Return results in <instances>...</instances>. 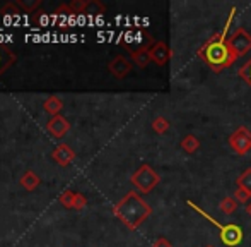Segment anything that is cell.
Segmentation results:
<instances>
[{"label": "cell", "instance_id": "cell-11", "mask_svg": "<svg viewBox=\"0 0 251 247\" xmlns=\"http://www.w3.org/2000/svg\"><path fill=\"white\" fill-rule=\"evenodd\" d=\"M14 62H16V55H14V52L10 50V48L2 47V45H0V76H2V74L5 72V70L9 69Z\"/></svg>", "mask_w": 251, "mask_h": 247}, {"label": "cell", "instance_id": "cell-29", "mask_svg": "<svg viewBox=\"0 0 251 247\" xmlns=\"http://www.w3.org/2000/svg\"><path fill=\"white\" fill-rule=\"evenodd\" d=\"M205 247H214V246H205Z\"/></svg>", "mask_w": 251, "mask_h": 247}, {"label": "cell", "instance_id": "cell-1", "mask_svg": "<svg viewBox=\"0 0 251 247\" xmlns=\"http://www.w3.org/2000/svg\"><path fill=\"white\" fill-rule=\"evenodd\" d=\"M234 14H236V7H232L231 14H229L227 21H226V24L222 26V30L212 34V36L199 48V52H197L199 59L212 70V72H222L224 69L231 67L232 63L236 62V59H238L232 54L231 47H229V36H227Z\"/></svg>", "mask_w": 251, "mask_h": 247}, {"label": "cell", "instance_id": "cell-10", "mask_svg": "<svg viewBox=\"0 0 251 247\" xmlns=\"http://www.w3.org/2000/svg\"><path fill=\"white\" fill-rule=\"evenodd\" d=\"M51 156L60 167H69V165L75 160V151H74L69 144H58V146L53 150Z\"/></svg>", "mask_w": 251, "mask_h": 247}, {"label": "cell", "instance_id": "cell-22", "mask_svg": "<svg viewBox=\"0 0 251 247\" xmlns=\"http://www.w3.org/2000/svg\"><path fill=\"white\" fill-rule=\"evenodd\" d=\"M234 197L238 203H243V204H248L251 201V192H248V190H245L243 187H238L236 185V190H234Z\"/></svg>", "mask_w": 251, "mask_h": 247}, {"label": "cell", "instance_id": "cell-15", "mask_svg": "<svg viewBox=\"0 0 251 247\" xmlns=\"http://www.w3.org/2000/svg\"><path fill=\"white\" fill-rule=\"evenodd\" d=\"M40 182H41V179L31 170H27L26 174L21 177V185H23L26 190H34L38 185H40Z\"/></svg>", "mask_w": 251, "mask_h": 247}, {"label": "cell", "instance_id": "cell-2", "mask_svg": "<svg viewBox=\"0 0 251 247\" xmlns=\"http://www.w3.org/2000/svg\"><path fill=\"white\" fill-rule=\"evenodd\" d=\"M113 215L122 220V223L130 230H137L144 221L152 215V208L146 199L140 197L139 192L130 190L123 196L113 208Z\"/></svg>", "mask_w": 251, "mask_h": 247}, {"label": "cell", "instance_id": "cell-14", "mask_svg": "<svg viewBox=\"0 0 251 247\" xmlns=\"http://www.w3.org/2000/svg\"><path fill=\"white\" fill-rule=\"evenodd\" d=\"M62 107H63L62 100H60V98H56V96L47 98V100H45V103H43L45 112H47L48 115H51V117H55V115H60V110H62Z\"/></svg>", "mask_w": 251, "mask_h": 247}, {"label": "cell", "instance_id": "cell-20", "mask_svg": "<svg viewBox=\"0 0 251 247\" xmlns=\"http://www.w3.org/2000/svg\"><path fill=\"white\" fill-rule=\"evenodd\" d=\"M16 3L24 12H33L34 9H38L41 5V0H16Z\"/></svg>", "mask_w": 251, "mask_h": 247}, {"label": "cell", "instance_id": "cell-5", "mask_svg": "<svg viewBox=\"0 0 251 247\" xmlns=\"http://www.w3.org/2000/svg\"><path fill=\"white\" fill-rule=\"evenodd\" d=\"M227 144L236 154H239V156L248 154L251 151V130L245 125L238 127V129L229 136Z\"/></svg>", "mask_w": 251, "mask_h": 247}, {"label": "cell", "instance_id": "cell-26", "mask_svg": "<svg viewBox=\"0 0 251 247\" xmlns=\"http://www.w3.org/2000/svg\"><path fill=\"white\" fill-rule=\"evenodd\" d=\"M12 14V16H17V14H21V10H19V7H17V3L14 2V3H5L3 5V9H2V14Z\"/></svg>", "mask_w": 251, "mask_h": 247}, {"label": "cell", "instance_id": "cell-7", "mask_svg": "<svg viewBox=\"0 0 251 247\" xmlns=\"http://www.w3.org/2000/svg\"><path fill=\"white\" fill-rule=\"evenodd\" d=\"M149 54L152 62H155L157 65H166L173 57V50L166 41H155L154 45L149 48Z\"/></svg>", "mask_w": 251, "mask_h": 247}, {"label": "cell", "instance_id": "cell-13", "mask_svg": "<svg viewBox=\"0 0 251 247\" xmlns=\"http://www.w3.org/2000/svg\"><path fill=\"white\" fill-rule=\"evenodd\" d=\"M130 57H132L133 63H135L137 67H140V69H146V67L149 65V62H152L151 54H149V48L132 52V54H130Z\"/></svg>", "mask_w": 251, "mask_h": 247}, {"label": "cell", "instance_id": "cell-8", "mask_svg": "<svg viewBox=\"0 0 251 247\" xmlns=\"http://www.w3.org/2000/svg\"><path fill=\"white\" fill-rule=\"evenodd\" d=\"M108 69L115 77L123 79V77H126L130 72H132L133 65H132V62H130L128 59H125L123 55H118V57H115L111 62L108 63Z\"/></svg>", "mask_w": 251, "mask_h": 247}, {"label": "cell", "instance_id": "cell-25", "mask_svg": "<svg viewBox=\"0 0 251 247\" xmlns=\"http://www.w3.org/2000/svg\"><path fill=\"white\" fill-rule=\"evenodd\" d=\"M87 206V199L84 194L75 192V201H74V210H84Z\"/></svg>", "mask_w": 251, "mask_h": 247}, {"label": "cell", "instance_id": "cell-23", "mask_svg": "<svg viewBox=\"0 0 251 247\" xmlns=\"http://www.w3.org/2000/svg\"><path fill=\"white\" fill-rule=\"evenodd\" d=\"M58 201L65 208H74V201H75V192H72V190H65V192L60 194Z\"/></svg>", "mask_w": 251, "mask_h": 247}, {"label": "cell", "instance_id": "cell-21", "mask_svg": "<svg viewBox=\"0 0 251 247\" xmlns=\"http://www.w3.org/2000/svg\"><path fill=\"white\" fill-rule=\"evenodd\" d=\"M238 187H243L245 190L251 192V168H246L238 177Z\"/></svg>", "mask_w": 251, "mask_h": 247}, {"label": "cell", "instance_id": "cell-19", "mask_svg": "<svg viewBox=\"0 0 251 247\" xmlns=\"http://www.w3.org/2000/svg\"><path fill=\"white\" fill-rule=\"evenodd\" d=\"M238 74H239V77H241V79L251 88V57L245 63H243L241 67H239Z\"/></svg>", "mask_w": 251, "mask_h": 247}, {"label": "cell", "instance_id": "cell-16", "mask_svg": "<svg viewBox=\"0 0 251 247\" xmlns=\"http://www.w3.org/2000/svg\"><path fill=\"white\" fill-rule=\"evenodd\" d=\"M104 12H106V7L102 5L100 0H87L86 9H84L86 16H102Z\"/></svg>", "mask_w": 251, "mask_h": 247}, {"label": "cell", "instance_id": "cell-12", "mask_svg": "<svg viewBox=\"0 0 251 247\" xmlns=\"http://www.w3.org/2000/svg\"><path fill=\"white\" fill-rule=\"evenodd\" d=\"M179 148H181L185 153L192 154V153H195V151L200 150V139L197 136H193V134H188V136H185L181 139V143H179Z\"/></svg>", "mask_w": 251, "mask_h": 247}, {"label": "cell", "instance_id": "cell-28", "mask_svg": "<svg viewBox=\"0 0 251 247\" xmlns=\"http://www.w3.org/2000/svg\"><path fill=\"white\" fill-rule=\"evenodd\" d=\"M245 210H246V215H250V216H251V201H250L248 204H246V208H245Z\"/></svg>", "mask_w": 251, "mask_h": 247}, {"label": "cell", "instance_id": "cell-9", "mask_svg": "<svg viewBox=\"0 0 251 247\" xmlns=\"http://www.w3.org/2000/svg\"><path fill=\"white\" fill-rule=\"evenodd\" d=\"M47 130L51 134L53 137L62 139V137L70 130V124L65 117H62V115H55V117H51L50 121H48Z\"/></svg>", "mask_w": 251, "mask_h": 247}, {"label": "cell", "instance_id": "cell-4", "mask_svg": "<svg viewBox=\"0 0 251 247\" xmlns=\"http://www.w3.org/2000/svg\"><path fill=\"white\" fill-rule=\"evenodd\" d=\"M132 185L135 187L139 192L142 194H149L155 185H159L161 182V175L151 167V165H140L135 172H133L132 179H130Z\"/></svg>", "mask_w": 251, "mask_h": 247}, {"label": "cell", "instance_id": "cell-27", "mask_svg": "<svg viewBox=\"0 0 251 247\" xmlns=\"http://www.w3.org/2000/svg\"><path fill=\"white\" fill-rule=\"evenodd\" d=\"M152 247H173V244H171V241H168L166 237H159L154 241Z\"/></svg>", "mask_w": 251, "mask_h": 247}, {"label": "cell", "instance_id": "cell-17", "mask_svg": "<svg viewBox=\"0 0 251 247\" xmlns=\"http://www.w3.org/2000/svg\"><path fill=\"white\" fill-rule=\"evenodd\" d=\"M238 201L234 199L232 196H227V197H224V199L219 203V210L222 211L224 215H232L236 210H238Z\"/></svg>", "mask_w": 251, "mask_h": 247}, {"label": "cell", "instance_id": "cell-24", "mask_svg": "<svg viewBox=\"0 0 251 247\" xmlns=\"http://www.w3.org/2000/svg\"><path fill=\"white\" fill-rule=\"evenodd\" d=\"M87 0H72L69 3V9L72 10V14H84V9H86Z\"/></svg>", "mask_w": 251, "mask_h": 247}, {"label": "cell", "instance_id": "cell-3", "mask_svg": "<svg viewBox=\"0 0 251 247\" xmlns=\"http://www.w3.org/2000/svg\"><path fill=\"white\" fill-rule=\"evenodd\" d=\"M186 204H188L190 208H192L195 213H199L201 218H205L207 221H210L212 225H215V227L219 228V239H221V242L224 246L227 247H236L239 246L243 242V228L239 227V225L236 223H219L217 220H215L212 215H208L207 211H203L199 204H195L193 201H186Z\"/></svg>", "mask_w": 251, "mask_h": 247}, {"label": "cell", "instance_id": "cell-18", "mask_svg": "<svg viewBox=\"0 0 251 247\" xmlns=\"http://www.w3.org/2000/svg\"><path fill=\"white\" fill-rule=\"evenodd\" d=\"M152 130L157 134H166L169 130V121L166 117H162V115H159V117H155L152 121Z\"/></svg>", "mask_w": 251, "mask_h": 247}, {"label": "cell", "instance_id": "cell-6", "mask_svg": "<svg viewBox=\"0 0 251 247\" xmlns=\"http://www.w3.org/2000/svg\"><path fill=\"white\" fill-rule=\"evenodd\" d=\"M229 47L236 57H243L251 50V34L245 28H238L234 33L229 36Z\"/></svg>", "mask_w": 251, "mask_h": 247}]
</instances>
